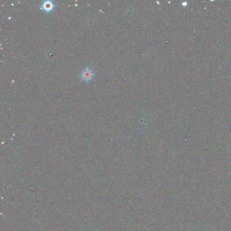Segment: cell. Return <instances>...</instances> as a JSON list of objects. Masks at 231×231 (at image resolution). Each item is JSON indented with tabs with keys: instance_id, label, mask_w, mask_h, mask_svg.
<instances>
[{
	"instance_id": "6da1fadb",
	"label": "cell",
	"mask_w": 231,
	"mask_h": 231,
	"mask_svg": "<svg viewBox=\"0 0 231 231\" xmlns=\"http://www.w3.org/2000/svg\"><path fill=\"white\" fill-rule=\"evenodd\" d=\"M80 76L83 80L89 81L93 77V76H94V71L90 68L86 66V67H85L83 69H82Z\"/></svg>"
},
{
	"instance_id": "7a4b0ae2",
	"label": "cell",
	"mask_w": 231,
	"mask_h": 231,
	"mask_svg": "<svg viewBox=\"0 0 231 231\" xmlns=\"http://www.w3.org/2000/svg\"><path fill=\"white\" fill-rule=\"evenodd\" d=\"M54 5L52 1H44L42 4V8L46 12L51 11L54 8Z\"/></svg>"
}]
</instances>
